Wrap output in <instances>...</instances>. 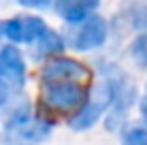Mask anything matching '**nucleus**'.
Masks as SVG:
<instances>
[{
    "label": "nucleus",
    "mask_w": 147,
    "mask_h": 145,
    "mask_svg": "<svg viewBox=\"0 0 147 145\" xmlns=\"http://www.w3.org/2000/svg\"><path fill=\"white\" fill-rule=\"evenodd\" d=\"M2 34H4V24L0 22V38H2Z\"/></svg>",
    "instance_id": "2eb2a0df"
},
{
    "label": "nucleus",
    "mask_w": 147,
    "mask_h": 145,
    "mask_svg": "<svg viewBox=\"0 0 147 145\" xmlns=\"http://www.w3.org/2000/svg\"><path fill=\"white\" fill-rule=\"evenodd\" d=\"M141 109H143V117L147 119V98H145V100H143V107H141Z\"/></svg>",
    "instance_id": "4468645a"
},
{
    "label": "nucleus",
    "mask_w": 147,
    "mask_h": 145,
    "mask_svg": "<svg viewBox=\"0 0 147 145\" xmlns=\"http://www.w3.org/2000/svg\"><path fill=\"white\" fill-rule=\"evenodd\" d=\"M130 53H132L134 62L139 64V66H147V32L141 34V36L132 43V47H130Z\"/></svg>",
    "instance_id": "1a4fd4ad"
},
{
    "label": "nucleus",
    "mask_w": 147,
    "mask_h": 145,
    "mask_svg": "<svg viewBox=\"0 0 147 145\" xmlns=\"http://www.w3.org/2000/svg\"><path fill=\"white\" fill-rule=\"evenodd\" d=\"M38 51H36V56H47V53H55V51H60V49L64 47V43H62V38L58 36L55 32H45L43 36L38 38Z\"/></svg>",
    "instance_id": "6e6552de"
},
{
    "label": "nucleus",
    "mask_w": 147,
    "mask_h": 145,
    "mask_svg": "<svg viewBox=\"0 0 147 145\" xmlns=\"http://www.w3.org/2000/svg\"><path fill=\"white\" fill-rule=\"evenodd\" d=\"M4 90H7V86H4V83L0 81V105H2V98H4V96H2V94H4Z\"/></svg>",
    "instance_id": "ddd939ff"
},
{
    "label": "nucleus",
    "mask_w": 147,
    "mask_h": 145,
    "mask_svg": "<svg viewBox=\"0 0 147 145\" xmlns=\"http://www.w3.org/2000/svg\"><path fill=\"white\" fill-rule=\"evenodd\" d=\"M47 32V24L34 15H19L4 22V36L13 43H36Z\"/></svg>",
    "instance_id": "39448f33"
},
{
    "label": "nucleus",
    "mask_w": 147,
    "mask_h": 145,
    "mask_svg": "<svg viewBox=\"0 0 147 145\" xmlns=\"http://www.w3.org/2000/svg\"><path fill=\"white\" fill-rule=\"evenodd\" d=\"M100 0H55V13L70 24H79L94 9H98Z\"/></svg>",
    "instance_id": "0eeeda50"
},
{
    "label": "nucleus",
    "mask_w": 147,
    "mask_h": 145,
    "mask_svg": "<svg viewBox=\"0 0 147 145\" xmlns=\"http://www.w3.org/2000/svg\"><path fill=\"white\" fill-rule=\"evenodd\" d=\"M0 81L7 88H24L26 83V62L15 47L0 49Z\"/></svg>",
    "instance_id": "423d86ee"
},
{
    "label": "nucleus",
    "mask_w": 147,
    "mask_h": 145,
    "mask_svg": "<svg viewBox=\"0 0 147 145\" xmlns=\"http://www.w3.org/2000/svg\"><path fill=\"white\" fill-rule=\"evenodd\" d=\"M66 41L77 51H88V49L100 47L107 41V22L102 17H98V15L83 19L77 28H73L68 32Z\"/></svg>",
    "instance_id": "20e7f679"
},
{
    "label": "nucleus",
    "mask_w": 147,
    "mask_h": 145,
    "mask_svg": "<svg viewBox=\"0 0 147 145\" xmlns=\"http://www.w3.org/2000/svg\"><path fill=\"white\" fill-rule=\"evenodd\" d=\"M132 26H134L136 30L147 32V4H145V7H139V9L132 13Z\"/></svg>",
    "instance_id": "9b49d317"
},
{
    "label": "nucleus",
    "mask_w": 147,
    "mask_h": 145,
    "mask_svg": "<svg viewBox=\"0 0 147 145\" xmlns=\"http://www.w3.org/2000/svg\"><path fill=\"white\" fill-rule=\"evenodd\" d=\"M121 139H124V143H128V145H147V128L130 126V128L124 130Z\"/></svg>",
    "instance_id": "9d476101"
},
{
    "label": "nucleus",
    "mask_w": 147,
    "mask_h": 145,
    "mask_svg": "<svg viewBox=\"0 0 147 145\" xmlns=\"http://www.w3.org/2000/svg\"><path fill=\"white\" fill-rule=\"evenodd\" d=\"M92 71L70 58H55L40 73V105L51 113L79 111L88 98Z\"/></svg>",
    "instance_id": "f257e3e1"
},
{
    "label": "nucleus",
    "mask_w": 147,
    "mask_h": 145,
    "mask_svg": "<svg viewBox=\"0 0 147 145\" xmlns=\"http://www.w3.org/2000/svg\"><path fill=\"white\" fill-rule=\"evenodd\" d=\"M119 79L117 77H107L102 83H98L94 90V98L90 103H85L83 107L77 111V115L70 119V128L73 130H85L107 111L109 105H113L115 94H117Z\"/></svg>",
    "instance_id": "7ed1b4c3"
},
{
    "label": "nucleus",
    "mask_w": 147,
    "mask_h": 145,
    "mask_svg": "<svg viewBox=\"0 0 147 145\" xmlns=\"http://www.w3.org/2000/svg\"><path fill=\"white\" fill-rule=\"evenodd\" d=\"M49 2H51V0H19V4H24V7H34V9L47 7Z\"/></svg>",
    "instance_id": "f8f14e48"
},
{
    "label": "nucleus",
    "mask_w": 147,
    "mask_h": 145,
    "mask_svg": "<svg viewBox=\"0 0 147 145\" xmlns=\"http://www.w3.org/2000/svg\"><path fill=\"white\" fill-rule=\"evenodd\" d=\"M51 132V124L45 119L32 117L28 113V105L15 109L2 132V141H43Z\"/></svg>",
    "instance_id": "f03ea898"
}]
</instances>
